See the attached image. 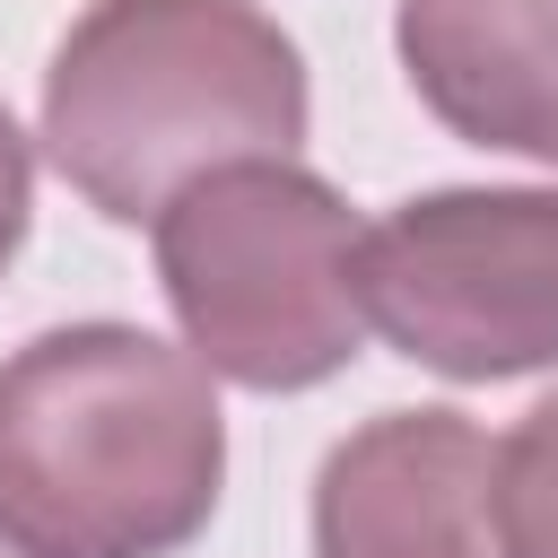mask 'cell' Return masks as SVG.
<instances>
[{
  "mask_svg": "<svg viewBox=\"0 0 558 558\" xmlns=\"http://www.w3.org/2000/svg\"><path fill=\"white\" fill-rule=\"evenodd\" d=\"M314 558H506L497 436L445 401L375 410L323 453Z\"/></svg>",
  "mask_w": 558,
  "mask_h": 558,
  "instance_id": "cell-5",
  "label": "cell"
},
{
  "mask_svg": "<svg viewBox=\"0 0 558 558\" xmlns=\"http://www.w3.org/2000/svg\"><path fill=\"white\" fill-rule=\"evenodd\" d=\"M366 331L445 384L558 366V192L453 183L384 209L357 244Z\"/></svg>",
  "mask_w": 558,
  "mask_h": 558,
  "instance_id": "cell-4",
  "label": "cell"
},
{
  "mask_svg": "<svg viewBox=\"0 0 558 558\" xmlns=\"http://www.w3.org/2000/svg\"><path fill=\"white\" fill-rule=\"evenodd\" d=\"M497 541L506 558H558V392L497 436Z\"/></svg>",
  "mask_w": 558,
  "mask_h": 558,
  "instance_id": "cell-7",
  "label": "cell"
},
{
  "mask_svg": "<svg viewBox=\"0 0 558 558\" xmlns=\"http://www.w3.org/2000/svg\"><path fill=\"white\" fill-rule=\"evenodd\" d=\"M26 218H35V148H26V131H17V113L0 105V270L17 262Z\"/></svg>",
  "mask_w": 558,
  "mask_h": 558,
  "instance_id": "cell-8",
  "label": "cell"
},
{
  "mask_svg": "<svg viewBox=\"0 0 558 558\" xmlns=\"http://www.w3.org/2000/svg\"><path fill=\"white\" fill-rule=\"evenodd\" d=\"M157 288L183 349L244 392H314L366 349L349 201L296 157L201 174L157 209Z\"/></svg>",
  "mask_w": 558,
  "mask_h": 558,
  "instance_id": "cell-3",
  "label": "cell"
},
{
  "mask_svg": "<svg viewBox=\"0 0 558 558\" xmlns=\"http://www.w3.org/2000/svg\"><path fill=\"white\" fill-rule=\"evenodd\" d=\"M392 52L453 140L558 174V0H401Z\"/></svg>",
  "mask_w": 558,
  "mask_h": 558,
  "instance_id": "cell-6",
  "label": "cell"
},
{
  "mask_svg": "<svg viewBox=\"0 0 558 558\" xmlns=\"http://www.w3.org/2000/svg\"><path fill=\"white\" fill-rule=\"evenodd\" d=\"M0 558H44V549L17 532V514H9V506H0Z\"/></svg>",
  "mask_w": 558,
  "mask_h": 558,
  "instance_id": "cell-9",
  "label": "cell"
},
{
  "mask_svg": "<svg viewBox=\"0 0 558 558\" xmlns=\"http://www.w3.org/2000/svg\"><path fill=\"white\" fill-rule=\"evenodd\" d=\"M227 488L218 384L140 323H61L0 366V506L44 558H174Z\"/></svg>",
  "mask_w": 558,
  "mask_h": 558,
  "instance_id": "cell-1",
  "label": "cell"
},
{
  "mask_svg": "<svg viewBox=\"0 0 558 558\" xmlns=\"http://www.w3.org/2000/svg\"><path fill=\"white\" fill-rule=\"evenodd\" d=\"M305 122V52L253 0H87L44 70V157L113 227H157L218 166L296 157Z\"/></svg>",
  "mask_w": 558,
  "mask_h": 558,
  "instance_id": "cell-2",
  "label": "cell"
}]
</instances>
